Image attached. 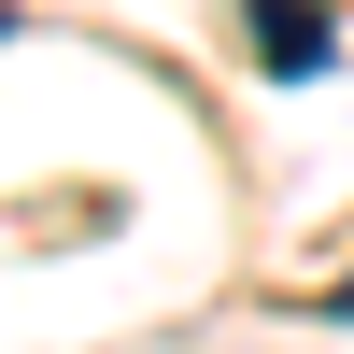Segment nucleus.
<instances>
[{
  "label": "nucleus",
  "instance_id": "obj_2",
  "mask_svg": "<svg viewBox=\"0 0 354 354\" xmlns=\"http://www.w3.org/2000/svg\"><path fill=\"white\" fill-rule=\"evenodd\" d=\"M0 28H15V0H0Z\"/></svg>",
  "mask_w": 354,
  "mask_h": 354
},
{
  "label": "nucleus",
  "instance_id": "obj_1",
  "mask_svg": "<svg viewBox=\"0 0 354 354\" xmlns=\"http://www.w3.org/2000/svg\"><path fill=\"white\" fill-rule=\"evenodd\" d=\"M241 28H255V71H270V85H312V71L340 57V28L312 15V0H255Z\"/></svg>",
  "mask_w": 354,
  "mask_h": 354
},
{
  "label": "nucleus",
  "instance_id": "obj_3",
  "mask_svg": "<svg viewBox=\"0 0 354 354\" xmlns=\"http://www.w3.org/2000/svg\"><path fill=\"white\" fill-rule=\"evenodd\" d=\"M340 312H354V283H340Z\"/></svg>",
  "mask_w": 354,
  "mask_h": 354
}]
</instances>
